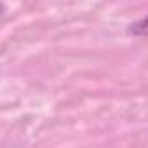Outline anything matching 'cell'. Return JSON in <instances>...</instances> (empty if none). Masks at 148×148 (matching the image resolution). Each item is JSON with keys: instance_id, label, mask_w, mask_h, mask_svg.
I'll return each instance as SVG.
<instances>
[{"instance_id": "cell-1", "label": "cell", "mask_w": 148, "mask_h": 148, "mask_svg": "<svg viewBox=\"0 0 148 148\" xmlns=\"http://www.w3.org/2000/svg\"><path fill=\"white\" fill-rule=\"evenodd\" d=\"M127 33L129 35H134V37H145V33H146V18H141L138 21H132L127 26Z\"/></svg>"}, {"instance_id": "cell-2", "label": "cell", "mask_w": 148, "mask_h": 148, "mask_svg": "<svg viewBox=\"0 0 148 148\" xmlns=\"http://www.w3.org/2000/svg\"><path fill=\"white\" fill-rule=\"evenodd\" d=\"M4 12H5V5H4V4H2V2H0V16H2V14H4Z\"/></svg>"}]
</instances>
